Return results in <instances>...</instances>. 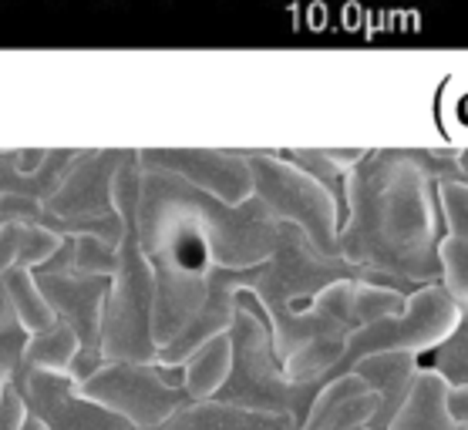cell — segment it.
<instances>
[{
    "label": "cell",
    "instance_id": "6da1fadb",
    "mask_svg": "<svg viewBox=\"0 0 468 430\" xmlns=\"http://www.w3.org/2000/svg\"><path fill=\"white\" fill-rule=\"evenodd\" d=\"M31 333L24 326L14 293L7 283H0V373L7 377L11 387H17L24 380V373L31 370L27 363V350H31Z\"/></svg>",
    "mask_w": 468,
    "mask_h": 430
}]
</instances>
